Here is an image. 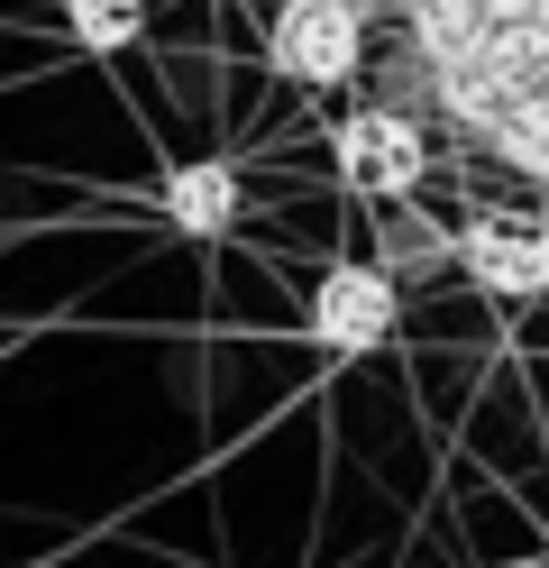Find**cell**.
Instances as JSON below:
<instances>
[{
    "label": "cell",
    "instance_id": "obj_10",
    "mask_svg": "<svg viewBox=\"0 0 549 568\" xmlns=\"http://www.w3.org/2000/svg\"><path fill=\"white\" fill-rule=\"evenodd\" d=\"M486 10H495V28H504V19H531L540 0H486Z\"/></svg>",
    "mask_w": 549,
    "mask_h": 568
},
{
    "label": "cell",
    "instance_id": "obj_4",
    "mask_svg": "<svg viewBox=\"0 0 549 568\" xmlns=\"http://www.w3.org/2000/svg\"><path fill=\"white\" fill-rule=\"evenodd\" d=\"M403 322V284L376 266V257H348L312 284V339L329 358H366V348H385Z\"/></svg>",
    "mask_w": 549,
    "mask_h": 568
},
{
    "label": "cell",
    "instance_id": "obj_9",
    "mask_svg": "<svg viewBox=\"0 0 549 568\" xmlns=\"http://www.w3.org/2000/svg\"><path fill=\"white\" fill-rule=\"evenodd\" d=\"M439 257H458V239H430L421 221H394V230H385V257H376V266H385V275H413V266H439Z\"/></svg>",
    "mask_w": 549,
    "mask_h": 568
},
{
    "label": "cell",
    "instance_id": "obj_5",
    "mask_svg": "<svg viewBox=\"0 0 549 568\" xmlns=\"http://www.w3.org/2000/svg\"><path fill=\"white\" fill-rule=\"evenodd\" d=\"M165 221L183 239H220L238 221V174L220 165V156H193V165H174L165 174Z\"/></svg>",
    "mask_w": 549,
    "mask_h": 568
},
{
    "label": "cell",
    "instance_id": "obj_11",
    "mask_svg": "<svg viewBox=\"0 0 549 568\" xmlns=\"http://www.w3.org/2000/svg\"><path fill=\"white\" fill-rule=\"evenodd\" d=\"M376 10H403V19H413V10H421V0H376Z\"/></svg>",
    "mask_w": 549,
    "mask_h": 568
},
{
    "label": "cell",
    "instance_id": "obj_1",
    "mask_svg": "<svg viewBox=\"0 0 549 568\" xmlns=\"http://www.w3.org/2000/svg\"><path fill=\"white\" fill-rule=\"evenodd\" d=\"M266 55H275L284 83L339 92V83H357V64H366V10L357 0H275L266 10Z\"/></svg>",
    "mask_w": 549,
    "mask_h": 568
},
{
    "label": "cell",
    "instance_id": "obj_12",
    "mask_svg": "<svg viewBox=\"0 0 549 568\" xmlns=\"http://www.w3.org/2000/svg\"><path fill=\"white\" fill-rule=\"evenodd\" d=\"M357 10H376V0H357Z\"/></svg>",
    "mask_w": 549,
    "mask_h": 568
},
{
    "label": "cell",
    "instance_id": "obj_6",
    "mask_svg": "<svg viewBox=\"0 0 549 568\" xmlns=\"http://www.w3.org/2000/svg\"><path fill=\"white\" fill-rule=\"evenodd\" d=\"M403 38H413L430 64H467L476 47L495 38V10H486V0H421V10L403 19Z\"/></svg>",
    "mask_w": 549,
    "mask_h": 568
},
{
    "label": "cell",
    "instance_id": "obj_7",
    "mask_svg": "<svg viewBox=\"0 0 549 568\" xmlns=\"http://www.w3.org/2000/svg\"><path fill=\"white\" fill-rule=\"evenodd\" d=\"M64 28H73V47H92V55H120V47H138V28H146V0H64Z\"/></svg>",
    "mask_w": 549,
    "mask_h": 568
},
{
    "label": "cell",
    "instance_id": "obj_2",
    "mask_svg": "<svg viewBox=\"0 0 549 568\" xmlns=\"http://www.w3.org/2000/svg\"><path fill=\"white\" fill-rule=\"evenodd\" d=\"M329 165H339V184L366 193V202H403L430 174V129L413 111H394V101H366L329 129Z\"/></svg>",
    "mask_w": 549,
    "mask_h": 568
},
{
    "label": "cell",
    "instance_id": "obj_8",
    "mask_svg": "<svg viewBox=\"0 0 549 568\" xmlns=\"http://www.w3.org/2000/svg\"><path fill=\"white\" fill-rule=\"evenodd\" d=\"M486 148L512 165V174H531V184H549V92H531L522 101V111H512L495 138H486Z\"/></svg>",
    "mask_w": 549,
    "mask_h": 568
},
{
    "label": "cell",
    "instance_id": "obj_3",
    "mask_svg": "<svg viewBox=\"0 0 549 568\" xmlns=\"http://www.w3.org/2000/svg\"><path fill=\"white\" fill-rule=\"evenodd\" d=\"M458 266L495 303H540L549 294V221L540 211H476L458 230Z\"/></svg>",
    "mask_w": 549,
    "mask_h": 568
}]
</instances>
